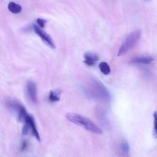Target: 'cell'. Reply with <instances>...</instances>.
Segmentation results:
<instances>
[{
	"mask_svg": "<svg viewBox=\"0 0 157 157\" xmlns=\"http://www.w3.org/2000/svg\"><path fill=\"white\" fill-rule=\"evenodd\" d=\"M70 122L81 127L89 132L101 134L103 132L100 128L89 119L76 113H69L66 115Z\"/></svg>",
	"mask_w": 157,
	"mask_h": 157,
	"instance_id": "6da1fadb",
	"label": "cell"
},
{
	"mask_svg": "<svg viewBox=\"0 0 157 157\" xmlns=\"http://www.w3.org/2000/svg\"><path fill=\"white\" fill-rule=\"evenodd\" d=\"M154 127L153 131V136L155 139L157 138V113L155 111L153 113Z\"/></svg>",
	"mask_w": 157,
	"mask_h": 157,
	"instance_id": "5bb4252c",
	"label": "cell"
},
{
	"mask_svg": "<svg viewBox=\"0 0 157 157\" xmlns=\"http://www.w3.org/2000/svg\"><path fill=\"white\" fill-rule=\"evenodd\" d=\"M27 95L31 101L36 103L38 101L37 90L36 86L32 81H28L26 87Z\"/></svg>",
	"mask_w": 157,
	"mask_h": 157,
	"instance_id": "5b68a950",
	"label": "cell"
},
{
	"mask_svg": "<svg viewBox=\"0 0 157 157\" xmlns=\"http://www.w3.org/2000/svg\"><path fill=\"white\" fill-rule=\"evenodd\" d=\"M62 91L60 89L51 90L50 92L49 99L51 102L59 101L60 99Z\"/></svg>",
	"mask_w": 157,
	"mask_h": 157,
	"instance_id": "9c48e42d",
	"label": "cell"
},
{
	"mask_svg": "<svg viewBox=\"0 0 157 157\" xmlns=\"http://www.w3.org/2000/svg\"><path fill=\"white\" fill-rule=\"evenodd\" d=\"M8 9L12 13L18 14L22 10V7L18 4L14 2H10L8 5Z\"/></svg>",
	"mask_w": 157,
	"mask_h": 157,
	"instance_id": "30bf717a",
	"label": "cell"
},
{
	"mask_svg": "<svg viewBox=\"0 0 157 157\" xmlns=\"http://www.w3.org/2000/svg\"><path fill=\"white\" fill-rule=\"evenodd\" d=\"M28 143L26 140H24L22 143L20 148V151L21 152H24L27 147Z\"/></svg>",
	"mask_w": 157,
	"mask_h": 157,
	"instance_id": "e0dca14e",
	"label": "cell"
},
{
	"mask_svg": "<svg viewBox=\"0 0 157 157\" xmlns=\"http://www.w3.org/2000/svg\"><path fill=\"white\" fill-rule=\"evenodd\" d=\"M99 67L101 72L105 75H108L111 73V69L108 64L103 62L99 64Z\"/></svg>",
	"mask_w": 157,
	"mask_h": 157,
	"instance_id": "7c38bea8",
	"label": "cell"
},
{
	"mask_svg": "<svg viewBox=\"0 0 157 157\" xmlns=\"http://www.w3.org/2000/svg\"><path fill=\"white\" fill-rule=\"evenodd\" d=\"M31 129L30 126L28 123L25 122L22 129V134L23 136H26L28 134Z\"/></svg>",
	"mask_w": 157,
	"mask_h": 157,
	"instance_id": "9a60e30c",
	"label": "cell"
},
{
	"mask_svg": "<svg viewBox=\"0 0 157 157\" xmlns=\"http://www.w3.org/2000/svg\"><path fill=\"white\" fill-rule=\"evenodd\" d=\"M129 146L128 142L125 140H123L121 143L120 150L123 155L126 156L129 152Z\"/></svg>",
	"mask_w": 157,
	"mask_h": 157,
	"instance_id": "4fadbf2b",
	"label": "cell"
},
{
	"mask_svg": "<svg viewBox=\"0 0 157 157\" xmlns=\"http://www.w3.org/2000/svg\"><path fill=\"white\" fill-rule=\"evenodd\" d=\"M33 29L36 34L37 35L44 43L49 47L54 49L55 45L50 36L37 25L34 24Z\"/></svg>",
	"mask_w": 157,
	"mask_h": 157,
	"instance_id": "277c9868",
	"label": "cell"
},
{
	"mask_svg": "<svg viewBox=\"0 0 157 157\" xmlns=\"http://www.w3.org/2000/svg\"><path fill=\"white\" fill-rule=\"evenodd\" d=\"M153 59L151 57H140L133 59L132 61L133 62L148 64L151 63Z\"/></svg>",
	"mask_w": 157,
	"mask_h": 157,
	"instance_id": "8fae6325",
	"label": "cell"
},
{
	"mask_svg": "<svg viewBox=\"0 0 157 157\" xmlns=\"http://www.w3.org/2000/svg\"><path fill=\"white\" fill-rule=\"evenodd\" d=\"M5 104L8 109L12 112L18 113V115L25 107L16 100L12 99L6 100Z\"/></svg>",
	"mask_w": 157,
	"mask_h": 157,
	"instance_id": "8992f818",
	"label": "cell"
},
{
	"mask_svg": "<svg viewBox=\"0 0 157 157\" xmlns=\"http://www.w3.org/2000/svg\"><path fill=\"white\" fill-rule=\"evenodd\" d=\"M141 34V30L137 29L128 35L119 49L118 56H122L133 48L138 44Z\"/></svg>",
	"mask_w": 157,
	"mask_h": 157,
	"instance_id": "7a4b0ae2",
	"label": "cell"
},
{
	"mask_svg": "<svg viewBox=\"0 0 157 157\" xmlns=\"http://www.w3.org/2000/svg\"><path fill=\"white\" fill-rule=\"evenodd\" d=\"M85 60L84 63L89 66H94L97 61L98 60V56L96 54L90 52L85 53L84 55Z\"/></svg>",
	"mask_w": 157,
	"mask_h": 157,
	"instance_id": "ba28073f",
	"label": "cell"
},
{
	"mask_svg": "<svg viewBox=\"0 0 157 157\" xmlns=\"http://www.w3.org/2000/svg\"><path fill=\"white\" fill-rule=\"evenodd\" d=\"M37 22L39 26L41 28H44L47 23V21L46 20L38 18L37 20Z\"/></svg>",
	"mask_w": 157,
	"mask_h": 157,
	"instance_id": "2e32d148",
	"label": "cell"
},
{
	"mask_svg": "<svg viewBox=\"0 0 157 157\" xmlns=\"http://www.w3.org/2000/svg\"><path fill=\"white\" fill-rule=\"evenodd\" d=\"M25 122H27L29 124L33 134L37 140L40 142L41 141L40 137L36 125L34 116L32 115H29L28 113L26 118Z\"/></svg>",
	"mask_w": 157,
	"mask_h": 157,
	"instance_id": "52a82bcc",
	"label": "cell"
},
{
	"mask_svg": "<svg viewBox=\"0 0 157 157\" xmlns=\"http://www.w3.org/2000/svg\"><path fill=\"white\" fill-rule=\"evenodd\" d=\"M87 94L93 98H101L109 101L110 95L108 91L101 83L97 81H94L93 88L86 89Z\"/></svg>",
	"mask_w": 157,
	"mask_h": 157,
	"instance_id": "3957f363",
	"label": "cell"
}]
</instances>
